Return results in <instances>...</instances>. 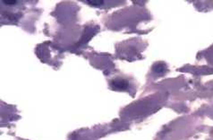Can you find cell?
<instances>
[{"instance_id": "6da1fadb", "label": "cell", "mask_w": 213, "mask_h": 140, "mask_svg": "<svg viewBox=\"0 0 213 140\" xmlns=\"http://www.w3.org/2000/svg\"><path fill=\"white\" fill-rule=\"evenodd\" d=\"M111 85L116 90H126L129 86V83L125 79H116L111 82Z\"/></svg>"}, {"instance_id": "7a4b0ae2", "label": "cell", "mask_w": 213, "mask_h": 140, "mask_svg": "<svg viewBox=\"0 0 213 140\" xmlns=\"http://www.w3.org/2000/svg\"><path fill=\"white\" fill-rule=\"evenodd\" d=\"M167 70V66L164 63H157L153 67V71L156 74H162Z\"/></svg>"}, {"instance_id": "3957f363", "label": "cell", "mask_w": 213, "mask_h": 140, "mask_svg": "<svg viewBox=\"0 0 213 140\" xmlns=\"http://www.w3.org/2000/svg\"><path fill=\"white\" fill-rule=\"evenodd\" d=\"M86 2L92 6H101L104 3V1H102V0H87Z\"/></svg>"}, {"instance_id": "277c9868", "label": "cell", "mask_w": 213, "mask_h": 140, "mask_svg": "<svg viewBox=\"0 0 213 140\" xmlns=\"http://www.w3.org/2000/svg\"><path fill=\"white\" fill-rule=\"evenodd\" d=\"M3 3L6 4L7 6H14L16 4V1L15 0H4Z\"/></svg>"}]
</instances>
